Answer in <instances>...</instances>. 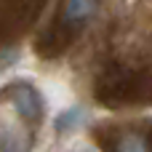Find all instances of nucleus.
Wrapping results in <instances>:
<instances>
[{
	"instance_id": "nucleus-1",
	"label": "nucleus",
	"mask_w": 152,
	"mask_h": 152,
	"mask_svg": "<svg viewBox=\"0 0 152 152\" xmlns=\"http://www.w3.org/2000/svg\"><path fill=\"white\" fill-rule=\"evenodd\" d=\"M11 107L13 112L24 120V123H40L43 115H45V104H43V96L35 86L29 83H16L11 86Z\"/></svg>"
},
{
	"instance_id": "nucleus-2",
	"label": "nucleus",
	"mask_w": 152,
	"mask_h": 152,
	"mask_svg": "<svg viewBox=\"0 0 152 152\" xmlns=\"http://www.w3.org/2000/svg\"><path fill=\"white\" fill-rule=\"evenodd\" d=\"M83 118H86V110H83V107H69V110H64V112L56 115L53 131H56L59 136H67V134H72L75 128H80Z\"/></svg>"
},
{
	"instance_id": "nucleus-3",
	"label": "nucleus",
	"mask_w": 152,
	"mask_h": 152,
	"mask_svg": "<svg viewBox=\"0 0 152 152\" xmlns=\"http://www.w3.org/2000/svg\"><path fill=\"white\" fill-rule=\"evenodd\" d=\"M96 11V3L94 0H69L67 3V24H86Z\"/></svg>"
},
{
	"instance_id": "nucleus-4",
	"label": "nucleus",
	"mask_w": 152,
	"mask_h": 152,
	"mask_svg": "<svg viewBox=\"0 0 152 152\" xmlns=\"http://www.w3.org/2000/svg\"><path fill=\"white\" fill-rule=\"evenodd\" d=\"M115 152H152V147H150V142H147L144 136L128 134V136H123V139L118 142Z\"/></svg>"
}]
</instances>
